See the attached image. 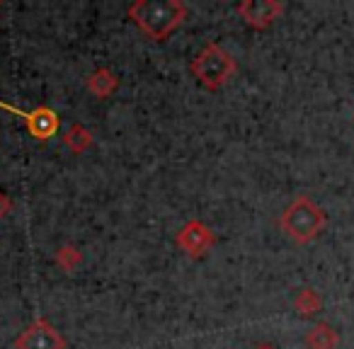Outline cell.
Here are the masks:
<instances>
[{"label": "cell", "mask_w": 354, "mask_h": 349, "mask_svg": "<svg viewBox=\"0 0 354 349\" xmlns=\"http://www.w3.org/2000/svg\"><path fill=\"white\" fill-rule=\"evenodd\" d=\"M127 15L146 37L162 41L187 20V6L183 0H136L127 8Z\"/></svg>", "instance_id": "6da1fadb"}, {"label": "cell", "mask_w": 354, "mask_h": 349, "mask_svg": "<svg viewBox=\"0 0 354 349\" xmlns=\"http://www.w3.org/2000/svg\"><path fill=\"white\" fill-rule=\"evenodd\" d=\"M325 223H328V216H325L323 207H318L308 194L294 197V202H291L279 216L281 231H284L291 240L301 243V245L315 240L318 233L325 228Z\"/></svg>", "instance_id": "7a4b0ae2"}, {"label": "cell", "mask_w": 354, "mask_h": 349, "mask_svg": "<svg viewBox=\"0 0 354 349\" xmlns=\"http://www.w3.org/2000/svg\"><path fill=\"white\" fill-rule=\"evenodd\" d=\"M192 73L207 90H221L236 73V59L223 46L207 44L192 59Z\"/></svg>", "instance_id": "3957f363"}, {"label": "cell", "mask_w": 354, "mask_h": 349, "mask_svg": "<svg viewBox=\"0 0 354 349\" xmlns=\"http://www.w3.org/2000/svg\"><path fill=\"white\" fill-rule=\"evenodd\" d=\"M15 349H66L64 334L46 318H37L15 339Z\"/></svg>", "instance_id": "277c9868"}, {"label": "cell", "mask_w": 354, "mask_h": 349, "mask_svg": "<svg viewBox=\"0 0 354 349\" xmlns=\"http://www.w3.org/2000/svg\"><path fill=\"white\" fill-rule=\"evenodd\" d=\"M175 243H177V247L185 252V255L204 257L214 247L216 236H214V231L204 221L192 218V221H187L183 228H180V231H177Z\"/></svg>", "instance_id": "5b68a950"}, {"label": "cell", "mask_w": 354, "mask_h": 349, "mask_svg": "<svg viewBox=\"0 0 354 349\" xmlns=\"http://www.w3.org/2000/svg\"><path fill=\"white\" fill-rule=\"evenodd\" d=\"M236 12L252 30H267L270 25H274V20H279L284 6L279 0H243L238 3Z\"/></svg>", "instance_id": "8992f818"}, {"label": "cell", "mask_w": 354, "mask_h": 349, "mask_svg": "<svg viewBox=\"0 0 354 349\" xmlns=\"http://www.w3.org/2000/svg\"><path fill=\"white\" fill-rule=\"evenodd\" d=\"M22 119H25V126L37 141H49L51 136H56L61 126L59 114L54 112L51 107L41 104V107L32 109V112H22Z\"/></svg>", "instance_id": "52a82bcc"}, {"label": "cell", "mask_w": 354, "mask_h": 349, "mask_svg": "<svg viewBox=\"0 0 354 349\" xmlns=\"http://www.w3.org/2000/svg\"><path fill=\"white\" fill-rule=\"evenodd\" d=\"M306 344L308 349H335L339 344V334L330 323H315L306 332Z\"/></svg>", "instance_id": "ba28073f"}, {"label": "cell", "mask_w": 354, "mask_h": 349, "mask_svg": "<svg viewBox=\"0 0 354 349\" xmlns=\"http://www.w3.org/2000/svg\"><path fill=\"white\" fill-rule=\"evenodd\" d=\"M117 88H119V78H117V73H114V70L97 68L95 73H90L88 90H90V95H95V97H100V100L109 97V95H112Z\"/></svg>", "instance_id": "9c48e42d"}, {"label": "cell", "mask_w": 354, "mask_h": 349, "mask_svg": "<svg viewBox=\"0 0 354 349\" xmlns=\"http://www.w3.org/2000/svg\"><path fill=\"white\" fill-rule=\"evenodd\" d=\"M64 143L71 153L80 155V153H85L93 146V131L88 126H83V124H71L64 131Z\"/></svg>", "instance_id": "30bf717a"}, {"label": "cell", "mask_w": 354, "mask_h": 349, "mask_svg": "<svg viewBox=\"0 0 354 349\" xmlns=\"http://www.w3.org/2000/svg\"><path fill=\"white\" fill-rule=\"evenodd\" d=\"M294 308L299 310L304 318H308V315H315L323 308V299H320V294L315 289H301L294 299Z\"/></svg>", "instance_id": "8fae6325"}, {"label": "cell", "mask_w": 354, "mask_h": 349, "mask_svg": "<svg viewBox=\"0 0 354 349\" xmlns=\"http://www.w3.org/2000/svg\"><path fill=\"white\" fill-rule=\"evenodd\" d=\"M54 260L66 274H73V272L80 267V262H83V255H80V250L75 245H61L59 250H56Z\"/></svg>", "instance_id": "7c38bea8"}, {"label": "cell", "mask_w": 354, "mask_h": 349, "mask_svg": "<svg viewBox=\"0 0 354 349\" xmlns=\"http://www.w3.org/2000/svg\"><path fill=\"white\" fill-rule=\"evenodd\" d=\"M10 209H12L10 197H8V194L3 192V189H0V221H3V218H6L8 214H10Z\"/></svg>", "instance_id": "4fadbf2b"}, {"label": "cell", "mask_w": 354, "mask_h": 349, "mask_svg": "<svg viewBox=\"0 0 354 349\" xmlns=\"http://www.w3.org/2000/svg\"><path fill=\"white\" fill-rule=\"evenodd\" d=\"M255 349H274L272 344H260V347H255Z\"/></svg>", "instance_id": "5bb4252c"}]
</instances>
